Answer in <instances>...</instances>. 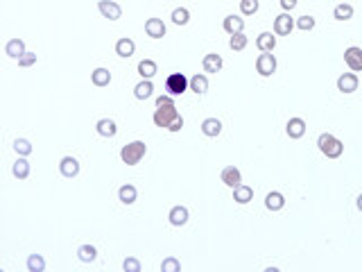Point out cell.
<instances>
[{"mask_svg": "<svg viewBox=\"0 0 362 272\" xmlns=\"http://www.w3.org/2000/svg\"><path fill=\"white\" fill-rule=\"evenodd\" d=\"M285 129H288L290 139H301L306 134V122H303V118H290Z\"/></svg>", "mask_w": 362, "mask_h": 272, "instance_id": "obj_17", "label": "cell"}, {"mask_svg": "<svg viewBox=\"0 0 362 272\" xmlns=\"http://www.w3.org/2000/svg\"><path fill=\"white\" fill-rule=\"evenodd\" d=\"M240 12L244 16H251V14L258 12V0H240Z\"/></svg>", "mask_w": 362, "mask_h": 272, "instance_id": "obj_37", "label": "cell"}, {"mask_svg": "<svg viewBox=\"0 0 362 272\" xmlns=\"http://www.w3.org/2000/svg\"><path fill=\"white\" fill-rule=\"evenodd\" d=\"M167 220H170V225H174V227H184L186 222H188V209L186 207H172L170 213H167Z\"/></svg>", "mask_w": 362, "mask_h": 272, "instance_id": "obj_14", "label": "cell"}, {"mask_svg": "<svg viewBox=\"0 0 362 272\" xmlns=\"http://www.w3.org/2000/svg\"><path fill=\"white\" fill-rule=\"evenodd\" d=\"M333 18L335 21H348V18H353V5L339 3L337 7L333 9Z\"/></svg>", "mask_w": 362, "mask_h": 272, "instance_id": "obj_30", "label": "cell"}, {"mask_svg": "<svg viewBox=\"0 0 362 272\" xmlns=\"http://www.w3.org/2000/svg\"><path fill=\"white\" fill-rule=\"evenodd\" d=\"M12 172H14V177H16V179H27V177H30V163H27V159L25 157L16 159Z\"/></svg>", "mask_w": 362, "mask_h": 272, "instance_id": "obj_28", "label": "cell"}, {"mask_svg": "<svg viewBox=\"0 0 362 272\" xmlns=\"http://www.w3.org/2000/svg\"><path fill=\"white\" fill-rule=\"evenodd\" d=\"M14 150H16V154H21V157H27V154H32V143L27 139H16L14 141Z\"/></svg>", "mask_w": 362, "mask_h": 272, "instance_id": "obj_35", "label": "cell"}, {"mask_svg": "<svg viewBox=\"0 0 362 272\" xmlns=\"http://www.w3.org/2000/svg\"><path fill=\"white\" fill-rule=\"evenodd\" d=\"M152 93H154V84H152V80H143V82H138V84L134 86V95L138 100H147V98H152Z\"/></svg>", "mask_w": 362, "mask_h": 272, "instance_id": "obj_26", "label": "cell"}, {"mask_svg": "<svg viewBox=\"0 0 362 272\" xmlns=\"http://www.w3.org/2000/svg\"><path fill=\"white\" fill-rule=\"evenodd\" d=\"M145 32H147V36H152V39H163V36H165V23H163L161 18H147V21H145Z\"/></svg>", "mask_w": 362, "mask_h": 272, "instance_id": "obj_11", "label": "cell"}, {"mask_svg": "<svg viewBox=\"0 0 362 272\" xmlns=\"http://www.w3.org/2000/svg\"><path fill=\"white\" fill-rule=\"evenodd\" d=\"M161 270H163V272H179V270H181V263L176 261L174 256H167V258H163Z\"/></svg>", "mask_w": 362, "mask_h": 272, "instance_id": "obj_36", "label": "cell"}, {"mask_svg": "<svg viewBox=\"0 0 362 272\" xmlns=\"http://www.w3.org/2000/svg\"><path fill=\"white\" fill-rule=\"evenodd\" d=\"M136 50V43L129 39V36H122V39H118L116 43V54L118 57H131Z\"/></svg>", "mask_w": 362, "mask_h": 272, "instance_id": "obj_21", "label": "cell"}, {"mask_svg": "<svg viewBox=\"0 0 362 272\" xmlns=\"http://www.w3.org/2000/svg\"><path fill=\"white\" fill-rule=\"evenodd\" d=\"M344 61H346V66L351 68L353 73H360L362 71V48H357V45L346 48L344 50Z\"/></svg>", "mask_w": 362, "mask_h": 272, "instance_id": "obj_6", "label": "cell"}, {"mask_svg": "<svg viewBox=\"0 0 362 272\" xmlns=\"http://www.w3.org/2000/svg\"><path fill=\"white\" fill-rule=\"evenodd\" d=\"M59 170H61L63 177H68V179H72V177L79 175V161H77L75 157H63L61 163H59Z\"/></svg>", "mask_w": 362, "mask_h": 272, "instance_id": "obj_12", "label": "cell"}, {"mask_svg": "<svg viewBox=\"0 0 362 272\" xmlns=\"http://www.w3.org/2000/svg\"><path fill=\"white\" fill-rule=\"evenodd\" d=\"M5 52H7L12 59H21L27 50H25L23 39H12V41H7V45H5Z\"/></svg>", "mask_w": 362, "mask_h": 272, "instance_id": "obj_19", "label": "cell"}, {"mask_svg": "<svg viewBox=\"0 0 362 272\" xmlns=\"http://www.w3.org/2000/svg\"><path fill=\"white\" fill-rule=\"evenodd\" d=\"M281 7H283L285 12H290V9L297 7V0H281Z\"/></svg>", "mask_w": 362, "mask_h": 272, "instance_id": "obj_42", "label": "cell"}, {"mask_svg": "<svg viewBox=\"0 0 362 272\" xmlns=\"http://www.w3.org/2000/svg\"><path fill=\"white\" fill-rule=\"evenodd\" d=\"M355 204H357V209H360V211H362V193L357 195V202H355Z\"/></svg>", "mask_w": 362, "mask_h": 272, "instance_id": "obj_43", "label": "cell"}, {"mask_svg": "<svg viewBox=\"0 0 362 272\" xmlns=\"http://www.w3.org/2000/svg\"><path fill=\"white\" fill-rule=\"evenodd\" d=\"M90 82H93L95 86H109V82H111V73H109L107 68H95V71L90 73Z\"/></svg>", "mask_w": 362, "mask_h": 272, "instance_id": "obj_29", "label": "cell"}, {"mask_svg": "<svg viewBox=\"0 0 362 272\" xmlns=\"http://www.w3.org/2000/svg\"><path fill=\"white\" fill-rule=\"evenodd\" d=\"M265 207L269 209V211H281V209L285 207V197H283V193H279V190H272V193H267V197H265Z\"/></svg>", "mask_w": 362, "mask_h": 272, "instance_id": "obj_22", "label": "cell"}, {"mask_svg": "<svg viewBox=\"0 0 362 272\" xmlns=\"http://www.w3.org/2000/svg\"><path fill=\"white\" fill-rule=\"evenodd\" d=\"M292 27H294V21H292V16H290L288 12L279 14V16L274 18V34H279V36H290Z\"/></svg>", "mask_w": 362, "mask_h": 272, "instance_id": "obj_8", "label": "cell"}, {"mask_svg": "<svg viewBox=\"0 0 362 272\" xmlns=\"http://www.w3.org/2000/svg\"><path fill=\"white\" fill-rule=\"evenodd\" d=\"M317 148L321 150V154H326L328 159H339L344 152V143L339 139H335L333 134H319V139H317Z\"/></svg>", "mask_w": 362, "mask_h": 272, "instance_id": "obj_2", "label": "cell"}, {"mask_svg": "<svg viewBox=\"0 0 362 272\" xmlns=\"http://www.w3.org/2000/svg\"><path fill=\"white\" fill-rule=\"evenodd\" d=\"M188 21H190V12L186 7H176L172 12V23L174 25H188Z\"/></svg>", "mask_w": 362, "mask_h": 272, "instance_id": "obj_33", "label": "cell"}, {"mask_svg": "<svg viewBox=\"0 0 362 272\" xmlns=\"http://www.w3.org/2000/svg\"><path fill=\"white\" fill-rule=\"evenodd\" d=\"M256 71H258V75H262V77L274 75V73H276V59H274V54H272V52H262L260 57L256 59Z\"/></svg>", "mask_w": 362, "mask_h": 272, "instance_id": "obj_5", "label": "cell"}, {"mask_svg": "<svg viewBox=\"0 0 362 272\" xmlns=\"http://www.w3.org/2000/svg\"><path fill=\"white\" fill-rule=\"evenodd\" d=\"M77 256H79L81 263H93L95 258H98V249H95L93 245H81V247L77 249Z\"/></svg>", "mask_w": 362, "mask_h": 272, "instance_id": "obj_31", "label": "cell"}, {"mask_svg": "<svg viewBox=\"0 0 362 272\" xmlns=\"http://www.w3.org/2000/svg\"><path fill=\"white\" fill-rule=\"evenodd\" d=\"M145 152H147V145H145L143 141H131V143H127L125 148L120 150V159L127 166H136V163H140V159L145 157Z\"/></svg>", "mask_w": 362, "mask_h": 272, "instance_id": "obj_3", "label": "cell"}, {"mask_svg": "<svg viewBox=\"0 0 362 272\" xmlns=\"http://www.w3.org/2000/svg\"><path fill=\"white\" fill-rule=\"evenodd\" d=\"M247 43H249V39H247V36L242 34V32H240V34H231L229 48H231V50H235V52H238V50H244V48H247Z\"/></svg>", "mask_w": 362, "mask_h": 272, "instance_id": "obj_34", "label": "cell"}, {"mask_svg": "<svg viewBox=\"0 0 362 272\" xmlns=\"http://www.w3.org/2000/svg\"><path fill=\"white\" fill-rule=\"evenodd\" d=\"M27 270L30 272H43L45 270V261L41 254H30V258H27Z\"/></svg>", "mask_w": 362, "mask_h": 272, "instance_id": "obj_32", "label": "cell"}, {"mask_svg": "<svg viewBox=\"0 0 362 272\" xmlns=\"http://www.w3.org/2000/svg\"><path fill=\"white\" fill-rule=\"evenodd\" d=\"M256 45L260 52H272V50L276 48V36L272 34V32H262V34H258Z\"/></svg>", "mask_w": 362, "mask_h": 272, "instance_id": "obj_18", "label": "cell"}, {"mask_svg": "<svg viewBox=\"0 0 362 272\" xmlns=\"http://www.w3.org/2000/svg\"><path fill=\"white\" fill-rule=\"evenodd\" d=\"M98 9L104 18H109V21H118V18L122 16V7L116 3V0H100Z\"/></svg>", "mask_w": 362, "mask_h": 272, "instance_id": "obj_7", "label": "cell"}, {"mask_svg": "<svg viewBox=\"0 0 362 272\" xmlns=\"http://www.w3.org/2000/svg\"><path fill=\"white\" fill-rule=\"evenodd\" d=\"M337 89L342 91V93H353V91H357V75L355 73H342V75L337 77Z\"/></svg>", "mask_w": 362, "mask_h": 272, "instance_id": "obj_9", "label": "cell"}, {"mask_svg": "<svg viewBox=\"0 0 362 272\" xmlns=\"http://www.w3.org/2000/svg\"><path fill=\"white\" fill-rule=\"evenodd\" d=\"M95 129H98V134L104 136V139H113V136L118 134V127H116V122H113L111 118H102V120H98Z\"/></svg>", "mask_w": 362, "mask_h": 272, "instance_id": "obj_15", "label": "cell"}, {"mask_svg": "<svg viewBox=\"0 0 362 272\" xmlns=\"http://www.w3.org/2000/svg\"><path fill=\"white\" fill-rule=\"evenodd\" d=\"M315 18L312 16H301V18H297V27L299 30H303V32H310L312 27H315Z\"/></svg>", "mask_w": 362, "mask_h": 272, "instance_id": "obj_38", "label": "cell"}, {"mask_svg": "<svg viewBox=\"0 0 362 272\" xmlns=\"http://www.w3.org/2000/svg\"><path fill=\"white\" fill-rule=\"evenodd\" d=\"M188 86H190V80L184 75V73H172V75H167V80H165V91H167V95H172V98L186 93Z\"/></svg>", "mask_w": 362, "mask_h": 272, "instance_id": "obj_4", "label": "cell"}, {"mask_svg": "<svg viewBox=\"0 0 362 272\" xmlns=\"http://www.w3.org/2000/svg\"><path fill=\"white\" fill-rule=\"evenodd\" d=\"M122 270L125 272H140V261L138 258H125V261H122Z\"/></svg>", "mask_w": 362, "mask_h": 272, "instance_id": "obj_39", "label": "cell"}, {"mask_svg": "<svg viewBox=\"0 0 362 272\" xmlns=\"http://www.w3.org/2000/svg\"><path fill=\"white\" fill-rule=\"evenodd\" d=\"M202 131H204V136L215 139V136H220V131H222V122L217 120V118H206V120L202 122Z\"/></svg>", "mask_w": 362, "mask_h": 272, "instance_id": "obj_25", "label": "cell"}, {"mask_svg": "<svg viewBox=\"0 0 362 272\" xmlns=\"http://www.w3.org/2000/svg\"><path fill=\"white\" fill-rule=\"evenodd\" d=\"M202 66H204V71H206V73H220V71H222V66H224V61H222L220 54L208 52L206 57H204Z\"/></svg>", "mask_w": 362, "mask_h": 272, "instance_id": "obj_16", "label": "cell"}, {"mask_svg": "<svg viewBox=\"0 0 362 272\" xmlns=\"http://www.w3.org/2000/svg\"><path fill=\"white\" fill-rule=\"evenodd\" d=\"M233 199H235L238 204L251 202V199H253V188H251V186H247V184L235 186V188H233Z\"/></svg>", "mask_w": 362, "mask_h": 272, "instance_id": "obj_20", "label": "cell"}, {"mask_svg": "<svg viewBox=\"0 0 362 272\" xmlns=\"http://www.w3.org/2000/svg\"><path fill=\"white\" fill-rule=\"evenodd\" d=\"M220 179L224 181V184L229 186V188H235V186L242 184V175H240V170H238L235 166H226L224 170H222Z\"/></svg>", "mask_w": 362, "mask_h": 272, "instance_id": "obj_10", "label": "cell"}, {"mask_svg": "<svg viewBox=\"0 0 362 272\" xmlns=\"http://www.w3.org/2000/svg\"><path fill=\"white\" fill-rule=\"evenodd\" d=\"M181 127H184V118H181V116H179V118H176V120H174V122H172V125H170V127H167V131H179V129H181Z\"/></svg>", "mask_w": 362, "mask_h": 272, "instance_id": "obj_41", "label": "cell"}, {"mask_svg": "<svg viewBox=\"0 0 362 272\" xmlns=\"http://www.w3.org/2000/svg\"><path fill=\"white\" fill-rule=\"evenodd\" d=\"M190 91H195L197 95H204L208 91V77L197 73V75L190 77Z\"/></svg>", "mask_w": 362, "mask_h": 272, "instance_id": "obj_24", "label": "cell"}, {"mask_svg": "<svg viewBox=\"0 0 362 272\" xmlns=\"http://www.w3.org/2000/svg\"><path fill=\"white\" fill-rule=\"evenodd\" d=\"M179 116H181V113L176 111L174 100H172V102L156 104V111H154V125L161 127V129H167V127H170Z\"/></svg>", "mask_w": 362, "mask_h": 272, "instance_id": "obj_1", "label": "cell"}, {"mask_svg": "<svg viewBox=\"0 0 362 272\" xmlns=\"http://www.w3.org/2000/svg\"><path fill=\"white\" fill-rule=\"evenodd\" d=\"M222 27H224V32H229V34H240V32L244 30V18L235 16V14H229V16L224 18V23H222Z\"/></svg>", "mask_w": 362, "mask_h": 272, "instance_id": "obj_13", "label": "cell"}, {"mask_svg": "<svg viewBox=\"0 0 362 272\" xmlns=\"http://www.w3.org/2000/svg\"><path fill=\"white\" fill-rule=\"evenodd\" d=\"M136 197H138V190H136V186H131V184L120 186V190H118V199H120L122 204H134Z\"/></svg>", "mask_w": 362, "mask_h": 272, "instance_id": "obj_23", "label": "cell"}, {"mask_svg": "<svg viewBox=\"0 0 362 272\" xmlns=\"http://www.w3.org/2000/svg\"><path fill=\"white\" fill-rule=\"evenodd\" d=\"M138 75L143 77V80H152V77L156 75V61H154V59H143V61L138 63Z\"/></svg>", "mask_w": 362, "mask_h": 272, "instance_id": "obj_27", "label": "cell"}, {"mask_svg": "<svg viewBox=\"0 0 362 272\" xmlns=\"http://www.w3.org/2000/svg\"><path fill=\"white\" fill-rule=\"evenodd\" d=\"M36 63V54L34 52H25L21 59H18V66H23V68H30V66H34Z\"/></svg>", "mask_w": 362, "mask_h": 272, "instance_id": "obj_40", "label": "cell"}]
</instances>
